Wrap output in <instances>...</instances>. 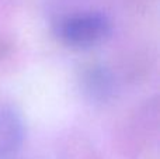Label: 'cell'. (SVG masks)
<instances>
[{
  "mask_svg": "<svg viewBox=\"0 0 160 159\" xmlns=\"http://www.w3.org/2000/svg\"><path fill=\"white\" fill-rule=\"evenodd\" d=\"M84 93L93 101H107L114 93V78L102 66H94L83 78Z\"/></svg>",
  "mask_w": 160,
  "mask_h": 159,
  "instance_id": "obj_3",
  "label": "cell"
},
{
  "mask_svg": "<svg viewBox=\"0 0 160 159\" xmlns=\"http://www.w3.org/2000/svg\"><path fill=\"white\" fill-rule=\"evenodd\" d=\"M24 123L13 109H0V158L18 151L24 141Z\"/></svg>",
  "mask_w": 160,
  "mask_h": 159,
  "instance_id": "obj_2",
  "label": "cell"
},
{
  "mask_svg": "<svg viewBox=\"0 0 160 159\" xmlns=\"http://www.w3.org/2000/svg\"><path fill=\"white\" fill-rule=\"evenodd\" d=\"M56 33L66 45L86 49L101 44L111 33V21L102 11H79L58 23Z\"/></svg>",
  "mask_w": 160,
  "mask_h": 159,
  "instance_id": "obj_1",
  "label": "cell"
}]
</instances>
